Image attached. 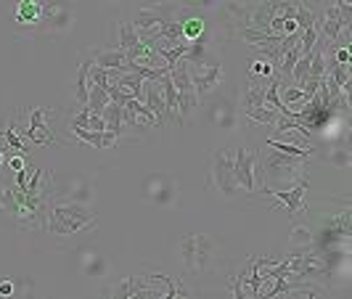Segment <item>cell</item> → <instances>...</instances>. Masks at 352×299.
I'll return each mask as SVG.
<instances>
[{"label": "cell", "instance_id": "obj_28", "mask_svg": "<svg viewBox=\"0 0 352 299\" xmlns=\"http://www.w3.org/2000/svg\"><path fill=\"white\" fill-rule=\"evenodd\" d=\"M180 21H183V40L186 42H191L204 35V19L201 16H186Z\"/></svg>", "mask_w": 352, "mask_h": 299}, {"label": "cell", "instance_id": "obj_38", "mask_svg": "<svg viewBox=\"0 0 352 299\" xmlns=\"http://www.w3.org/2000/svg\"><path fill=\"white\" fill-rule=\"evenodd\" d=\"M106 3H117V0H106Z\"/></svg>", "mask_w": 352, "mask_h": 299}, {"label": "cell", "instance_id": "obj_23", "mask_svg": "<svg viewBox=\"0 0 352 299\" xmlns=\"http://www.w3.org/2000/svg\"><path fill=\"white\" fill-rule=\"evenodd\" d=\"M268 148H275V151H284V154H292V157H299V159H310L315 157L313 148H305V146H297V143H286V140L271 138L268 140Z\"/></svg>", "mask_w": 352, "mask_h": 299}, {"label": "cell", "instance_id": "obj_31", "mask_svg": "<svg viewBox=\"0 0 352 299\" xmlns=\"http://www.w3.org/2000/svg\"><path fill=\"white\" fill-rule=\"evenodd\" d=\"M336 8H339L342 24H344V27H350L352 24V3L350 0H336Z\"/></svg>", "mask_w": 352, "mask_h": 299}, {"label": "cell", "instance_id": "obj_36", "mask_svg": "<svg viewBox=\"0 0 352 299\" xmlns=\"http://www.w3.org/2000/svg\"><path fill=\"white\" fill-rule=\"evenodd\" d=\"M88 130H96V133L106 130V122H103V117H101V114H90V120H88Z\"/></svg>", "mask_w": 352, "mask_h": 299}, {"label": "cell", "instance_id": "obj_26", "mask_svg": "<svg viewBox=\"0 0 352 299\" xmlns=\"http://www.w3.org/2000/svg\"><path fill=\"white\" fill-rule=\"evenodd\" d=\"M122 112H125V106H119L114 101H109L106 109L101 112V117L106 122V130H112V133H117V135H119V127H122Z\"/></svg>", "mask_w": 352, "mask_h": 299}, {"label": "cell", "instance_id": "obj_4", "mask_svg": "<svg viewBox=\"0 0 352 299\" xmlns=\"http://www.w3.org/2000/svg\"><path fill=\"white\" fill-rule=\"evenodd\" d=\"M302 161L299 157L284 154V151H265L262 157L257 154V175H262V188H289V183L299 180L302 175Z\"/></svg>", "mask_w": 352, "mask_h": 299}, {"label": "cell", "instance_id": "obj_9", "mask_svg": "<svg viewBox=\"0 0 352 299\" xmlns=\"http://www.w3.org/2000/svg\"><path fill=\"white\" fill-rule=\"evenodd\" d=\"M75 14L66 3H42V16H40L35 32H45V35H61L72 27Z\"/></svg>", "mask_w": 352, "mask_h": 299}, {"label": "cell", "instance_id": "obj_12", "mask_svg": "<svg viewBox=\"0 0 352 299\" xmlns=\"http://www.w3.org/2000/svg\"><path fill=\"white\" fill-rule=\"evenodd\" d=\"M48 114H51V109L48 106H35L32 112H29V125H27V130H24V135L32 140L35 146H48V143H53V133L48 130Z\"/></svg>", "mask_w": 352, "mask_h": 299}, {"label": "cell", "instance_id": "obj_29", "mask_svg": "<svg viewBox=\"0 0 352 299\" xmlns=\"http://www.w3.org/2000/svg\"><path fill=\"white\" fill-rule=\"evenodd\" d=\"M275 75V69L271 66V61L265 59H255L252 66H249V77H260V80H271Z\"/></svg>", "mask_w": 352, "mask_h": 299}, {"label": "cell", "instance_id": "obj_3", "mask_svg": "<svg viewBox=\"0 0 352 299\" xmlns=\"http://www.w3.org/2000/svg\"><path fill=\"white\" fill-rule=\"evenodd\" d=\"M96 225V215L88 204L79 201H59L48 207V218H45V231L51 236H75L82 228Z\"/></svg>", "mask_w": 352, "mask_h": 299}, {"label": "cell", "instance_id": "obj_1", "mask_svg": "<svg viewBox=\"0 0 352 299\" xmlns=\"http://www.w3.org/2000/svg\"><path fill=\"white\" fill-rule=\"evenodd\" d=\"M231 16V35L238 38L244 32H268L275 16L294 19L297 3L294 0H257V3H225ZM271 35V32H268Z\"/></svg>", "mask_w": 352, "mask_h": 299}, {"label": "cell", "instance_id": "obj_25", "mask_svg": "<svg viewBox=\"0 0 352 299\" xmlns=\"http://www.w3.org/2000/svg\"><path fill=\"white\" fill-rule=\"evenodd\" d=\"M329 161H331V164H336V167H350V164H352V154H350V148H347V133H342V135H339V140L334 143Z\"/></svg>", "mask_w": 352, "mask_h": 299}, {"label": "cell", "instance_id": "obj_13", "mask_svg": "<svg viewBox=\"0 0 352 299\" xmlns=\"http://www.w3.org/2000/svg\"><path fill=\"white\" fill-rule=\"evenodd\" d=\"M143 196L151 201V204L167 207V204H173L177 199V183L170 175H154V178L146 183Z\"/></svg>", "mask_w": 352, "mask_h": 299}, {"label": "cell", "instance_id": "obj_7", "mask_svg": "<svg viewBox=\"0 0 352 299\" xmlns=\"http://www.w3.org/2000/svg\"><path fill=\"white\" fill-rule=\"evenodd\" d=\"M188 75H191V85H194L199 101H204L207 96H212L217 88H220V82H223V64H220L217 56H210V53H207L201 64L188 66Z\"/></svg>", "mask_w": 352, "mask_h": 299}, {"label": "cell", "instance_id": "obj_2", "mask_svg": "<svg viewBox=\"0 0 352 299\" xmlns=\"http://www.w3.org/2000/svg\"><path fill=\"white\" fill-rule=\"evenodd\" d=\"M48 191H21L16 185H0V209L21 228L45 231L48 218Z\"/></svg>", "mask_w": 352, "mask_h": 299}, {"label": "cell", "instance_id": "obj_18", "mask_svg": "<svg viewBox=\"0 0 352 299\" xmlns=\"http://www.w3.org/2000/svg\"><path fill=\"white\" fill-rule=\"evenodd\" d=\"M159 88H162V99H164V120L173 117L177 125H183L180 117H177V90H175V85H173V80H170V75H164V77L159 80Z\"/></svg>", "mask_w": 352, "mask_h": 299}, {"label": "cell", "instance_id": "obj_37", "mask_svg": "<svg viewBox=\"0 0 352 299\" xmlns=\"http://www.w3.org/2000/svg\"><path fill=\"white\" fill-rule=\"evenodd\" d=\"M11 294H14V281L0 278V297H11Z\"/></svg>", "mask_w": 352, "mask_h": 299}, {"label": "cell", "instance_id": "obj_34", "mask_svg": "<svg viewBox=\"0 0 352 299\" xmlns=\"http://www.w3.org/2000/svg\"><path fill=\"white\" fill-rule=\"evenodd\" d=\"M5 161H8L11 172H19V170H24V167H27V159H24V154H8V157H5Z\"/></svg>", "mask_w": 352, "mask_h": 299}, {"label": "cell", "instance_id": "obj_30", "mask_svg": "<svg viewBox=\"0 0 352 299\" xmlns=\"http://www.w3.org/2000/svg\"><path fill=\"white\" fill-rule=\"evenodd\" d=\"M292 244H299V246H305V249H310L315 241L313 236L305 231V228H294V233H292Z\"/></svg>", "mask_w": 352, "mask_h": 299}, {"label": "cell", "instance_id": "obj_11", "mask_svg": "<svg viewBox=\"0 0 352 299\" xmlns=\"http://www.w3.org/2000/svg\"><path fill=\"white\" fill-rule=\"evenodd\" d=\"M305 191H307V178H299L289 188H262L260 194L278 199L289 209V215H299V212H305Z\"/></svg>", "mask_w": 352, "mask_h": 299}, {"label": "cell", "instance_id": "obj_17", "mask_svg": "<svg viewBox=\"0 0 352 299\" xmlns=\"http://www.w3.org/2000/svg\"><path fill=\"white\" fill-rule=\"evenodd\" d=\"M143 103L151 109V114L157 117L159 125H164V99H162V88L154 80H143Z\"/></svg>", "mask_w": 352, "mask_h": 299}, {"label": "cell", "instance_id": "obj_33", "mask_svg": "<svg viewBox=\"0 0 352 299\" xmlns=\"http://www.w3.org/2000/svg\"><path fill=\"white\" fill-rule=\"evenodd\" d=\"M180 8H212L217 0H175Z\"/></svg>", "mask_w": 352, "mask_h": 299}, {"label": "cell", "instance_id": "obj_8", "mask_svg": "<svg viewBox=\"0 0 352 299\" xmlns=\"http://www.w3.org/2000/svg\"><path fill=\"white\" fill-rule=\"evenodd\" d=\"M207 117L215 125L220 133H236L238 130V109H236L234 96H223V93H212L207 96Z\"/></svg>", "mask_w": 352, "mask_h": 299}, {"label": "cell", "instance_id": "obj_27", "mask_svg": "<svg viewBox=\"0 0 352 299\" xmlns=\"http://www.w3.org/2000/svg\"><path fill=\"white\" fill-rule=\"evenodd\" d=\"M140 42V35L136 32V27L130 24V21H119V42L117 48H122V51H130L133 45H138Z\"/></svg>", "mask_w": 352, "mask_h": 299}, {"label": "cell", "instance_id": "obj_5", "mask_svg": "<svg viewBox=\"0 0 352 299\" xmlns=\"http://www.w3.org/2000/svg\"><path fill=\"white\" fill-rule=\"evenodd\" d=\"M177 255L183 262V270L191 276H201L215 265L217 241L210 233H191L177 244Z\"/></svg>", "mask_w": 352, "mask_h": 299}, {"label": "cell", "instance_id": "obj_32", "mask_svg": "<svg viewBox=\"0 0 352 299\" xmlns=\"http://www.w3.org/2000/svg\"><path fill=\"white\" fill-rule=\"evenodd\" d=\"M106 270V265H103V259L98 257V255H93V257L88 259V265H85V273L88 276H96V273H103Z\"/></svg>", "mask_w": 352, "mask_h": 299}, {"label": "cell", "instance_id": "obj_19", "mask_svg": "<svg viewBox=\"0 0 352 299\" xmlns=\"http://www.w3.org/2000/svg\"><path fill=\"white\" fill-rule=\"evenodd\" d=\"M244 114H247V120L257 122V125H268V127H275V122L281 117L273 106H268V103H262V106H244Z\"/></svg>", "mask_w": 352, "mask_h": 299}, {"label": "cell", "instance_id": "obj_35", "mask_svg": "<svg viewBox=\"0 0 352 299\" xmlns=\"http://www.w3.org/2000/svg\"><path fill=\"white\" fill-rule=\"evenodd\" d=\"M88 120H90V112H88V106H82L77 112V117L72 120V125L69 127H88Z\"/></svg>", "mask_w": 352, "mask_h": 299}, {"label": "cell", "instance_id": "obj_24", "mask_svg": "<svg viewBox=\"0 0 352 299\" xmlns=\"http://www.w3.org/2000/svg\"><path fill=\"white\" fill-rule=\"evenodd\" d=\"M109 101H112L109 99V93H106L101 85L90 82V93H88V103H85V106H88V112H90V114H101V112L106 109V103H109Z\"/></svg>", "mask_w": 352, "mask_h": 299}, {"label": "cell", "instance_id": "obj_6", "mask_svg": "<svg viewBox=\"0 0 352 299\" xmlns=\"http://www.w3.org/2000/svg\"><path fill=\"white\" fill-rule=\"evenodd\" d=\"M210 185L215 188L223 199H238L241 185L234 172V154L231 148H215L212 154V170H210Z\"/></svg>", "mask_w": 352, "mask_h": 299}, {"label": "cell", "instance_id": "obj_21", "mask_svg": "<svg viewBox=\"0 0 352 299\" xmlns=\"http://www.w3.org/2000/svg\"><path fill=\"white\" fill-rule=\"evenodd\" d=\"M93 196V191H90V183L88 180H69V188L64 191V201H79V204H88Z\"/></svg>", "mask_w": 352, "mask_h": 299}, {"label": "cell", "instance_id": "obj_10", "mask_svg": "<svg viewBox=\"0 0 352 299\" xmlns=\"http://www.w3.org/2000/svg\"><path fill=\"white\" fill-rule=\"evenodd\" d=\"M234 172L241 191L257 194V151L249 146H238L234 151Z\"/></svg>", "mask_w": 352, "mask_h": 299}, {"label": "cell", "instance_id": "obj_22", "mask_svg": "<svg viewBox=\"0 0 352 299\" xmlns=\"http://www.w3.org/2000/svg\"><path fill=\"white\" fill-rule=\"evenodd\" d=\"M199 96H196V90H186V93H177V117L180 122L191 120V114H194L196 109H199Z\"/></svg>", "mask_w": 352, "mask_h": 299}, {"label": "cell", "instance_id": "obj_20", "mask_svg": "<svg viewBox=\"0 0 352 299\" xmlns=\"http://www.w3.org/2000/svg\"><path fill=\"white\" fill-rule=\"evenodd\" d=\"M90 64L93 61L85 59L82 64L77 66V82H75V99H77L79 106H85L88 103V93H90V77H88V72H90Z\"/></svg>", "mask_w": 352, "mask_h": 299}, {"label": "cell", "instance_id": "obj_14", "mask_svg": "<svg viewBox=\"0 0 352 299\" xmlns=\"http://www.w3.org/2000/svg\"><path fill=\"white\" fill-rule=\"evenodd\" d=\"M72 130V135L77 140H82V143H88V146H93V148H112L114 143L119 140L117 133H112V130H101V133H96V130H88V127H69Z\"/></svg>", "mask_w": 352, "mask_h": 299}, {"label": "cell", "instance_id": "obj_15", "mask_svg": "<svg viewBox=\"0 0 352 299\" xmlns=\"http://www.w3.org/2000/svg\"><path fill=\"white\" fill-rule=\"evenodd\" d=\"M90 61L101 66V69H119V72H125V64H127V56H125V51L122 48H96L93 53H90Z\"/></svg>", "mask_w": 352, "mask_h": 299}, {"label": "cell", "instance_id": "obj_16", "mask_svg": "<svg viewBox=\"0 0 352 299\" xmlns=\"http://www.w3.org/2000/svg\"><path fill=\"white\" fill-rule=\"evenodd\" d=\"M16 8H14V21L19 27H38L40 16H42V3L38 0H14Z\"/></svg>", "mask_w": 352, "mask_h": 299}]
</instances>
